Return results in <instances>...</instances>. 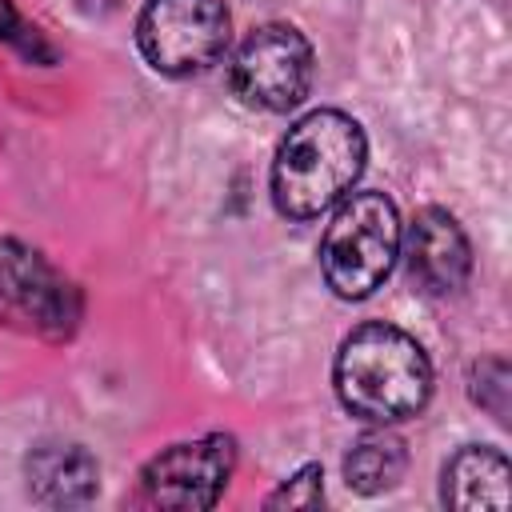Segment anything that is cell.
Here are the masks:
<instances>
[{"label":"cell","mask_w":512,"mask_h":512,"mask_svg":"<svg viewBox=\"0 0 512 512\" xmlns=\"http://www.w3.org/2000/svg\"><path fill=\"white\" fill-rule=\"evenodd\" d=\"M368 156L364 128L340 108L300 116L272 160V204L288 220H316L348 196Z\"/></svg>","instance_id":"obj_1"},{"label":"cell","mask_w":512,"mask_h":512,"mask_svg":"<svg viewBox=\"0 0 512 512\" xmlns=\"http://www.w3.org/2000/svg\"><path fill=\"white\" fill-rule=\"evenodd\" d=\"M332 380L340 404L368 424L412 420L432 396L428 352L416 336L384 320H368L344 336Z\"/></svg>","instance_id":"obj_2"},{"label":"cell","mask_w":512,"mask_h":512,"mask_svg":"<svg viewBox=\"0 0 512 512\" xmlns=\"http://www.w3.org/2000/svg\"><path fill=\"white\" fill-rule=\"evenodd\" d=\"M400 216L384 192H352L320 240V272L340 300L372 296L396 268Z\"/></svg>","instance_id":"obj_3"},{"label":"cell","mask_w":512,"mask_h":512,"mask_svg":"<svg viewBox=\"0 0 512 512\" xmlns=\"http://www.w3.org/2000/svg\"><path fill=\"white\" fill-rule=\"evenodd\" d=\"M232 36L224 0H148L136 20V44L160 76L212 68Z\"/></svg>","instance_id":"obj_4"},{"label":"cell","mask_w":512,"mask_h":512,"mask_svg":"<svg viewBox=\"0 0 512 512\" xmlns=\"http://www.w3.org/2000/svg\"><path fill=\"white\" fill-rule=\"evenodd\" d=\"M80 320V292L64 280L36 248L0 236V324L44 336L68 340Z\"/></svg>","instance_id":"obj_5"},{"label":"cell","mask_w":512,"mask_h":512,"mask_svg":"<svg viewBox=\"0 0 512 512\" xmlns=\"http://www.w3.org/2000/svg\"><path fill=\"white\" fill-rule=\"evenodd\" d=\"M232 92L260 112H292L312 88V44L292 24H260L232 56Z\"/></svg>","instance_id":"obj_6"},{"label":"cell","mask_w":512,"mask_h":512,"mask_svg":"<svg viewBox=\"0 0 512 512\" xmlns=\"http://www.w3.org/2000/svg\"><path fill=\"white\" fill-rule=\"evenodd\" d=\"M236 464V440L224 432L184 440L152 456L140 472L144 500L176 512H204L224 496V484Z\"/></svg>","instance_id":"obj_7"},{"label":"cell","mask_w":512,"mask_h":512,"mask_svg":"<svg viewBox=\"0 0 512 512\" xmlns=\"http://www.w3.org/2000/svg\"><path fill=\"white\" fill-rule=\"evenodd\" d=\"M408 272L428 296H452L468 284L472 248L448 208H420L408 224Z\"/></svg>","instance_id":"obj_8"},{"label":"cell","mask_w":512,"mask_h":512,"mask_svg":"<svg viewBox=\"0 0 512 512\" xmlns=\"http://www.w3.org/2000/svg\"><path fill=\"white\" fill-rule=\"evenodd\" d=\"M512 464L500 448L488 444H468L460 448L448 464H444V484H440V500L448 508L472 512V508H492L504 512L512 504Z\"/></svg>","instance_id":"obj_9"},{"label":"cell","mask_w":512,"mask_h":512,"mask_svg":"<svg viewBox=\"0 0 512 512\" xmlns=\"http://www.w3.org/2000/svg\"><path fill=\"white\" fill-rule=\"evenodd\" d=\"M100 468L80 444H40L28 456V488L48 508H80L96 496Z\"/></svg>","instance_id":"obj_10"},{"label":"cell","mask_w":512,"mask_h":512,"mask_svg":"<svg viewBox=\"0 0 512 512\" xmlns=\"http://www.w3.org/2000/svg\"><path fill=\"white\" fill-rule=\"evenodd\" d=\"M404 468H408V448L396 432H388V424L364 432L344 456V480L360 496H380L396 488L404 480Z\"/></svg>","instance_id":"obj_11"},{"label":"cell","mask_w":512,"mask_h":512,"mask_svg":"<svg viewBox=\"0 0 512 512\" xmlns=\"http://www.w3.org/2000/svg\"><path fill=\"white\" fill-rule=\"evenodd\" d=\"M472 400L484 408V412H492L496 420H508V364L500 360V356H488V360H480V364H472Z\"/></svg>","instance_id":"obj_12"},{"label":"cell","mask_w":512,"mask_h":512,"mask_svg":"<svg viewBox=\"0 0 512 512\" xmlns=\"http://www.w3.org/2000/svg\"><path fill=\"white\" fill-rule=\"evenodd\" d=\"M264 504L268 508H320L324 504V472H320V464H304Z\"/></svg>","instance_id":"obj_13"},{"label":"cell","mask_w":512,"mask_h":512,"mask_svg":"<svg viewBox=\"0 0 512 512\" xmlns=\"http://www.w3.org/2000/svg\"><path fill=\"white\" fill-rule=\"evenodd\" d=\"M0 40L16 44V48H20L24 56H32V60H52V48L40 40L36 28H28V24L20 20V12L12 8V0H0Z\"/></svg>","instance_id":"obj_14"}]
</instances>
